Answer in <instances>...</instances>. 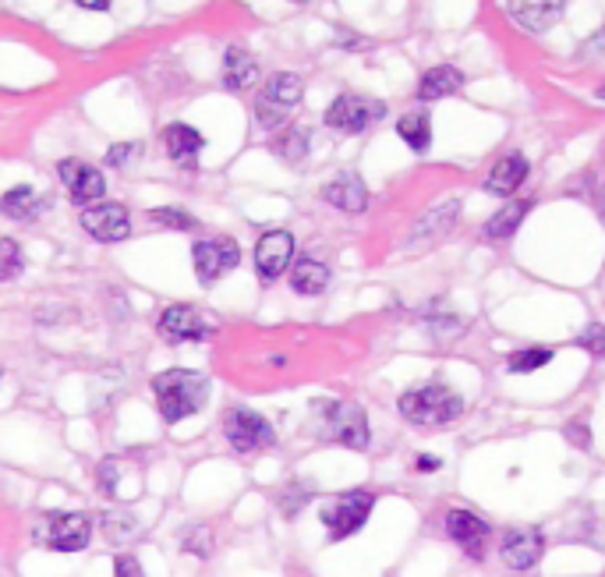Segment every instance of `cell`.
Masks as SVG:
<instances>
[{
	"mask_svg": "<svg viewBox=\"0 0 605 577\" xmlns=\"http://www.w3.org/2000/svg\"><path fill=\"white\" fill-rule=\"evenodd\" d=\"M464 86V74L454 64H439V68H428L421 74V86H418V100L433 103L443 100V96H454Z\"/></svg>",
	"mask_w": 605,
	"mask_h": 577,
	"instance_id": "23",
	"label": "cell"
},
{
	"mask_svg": "<svg viewBox=\"0 0 605 577\" xmlns=\"http://www.w3.org/2000/svg\"><path fill=\"white\" fill-rule=\"evenodd\" d=\"M149 220H152V223H160V227H170V230H191V227H199V223H195V217L185 213V209H178V206H160V209H152Z\"/></svg>",
	"mask_w": 605,
	"mask_h": 577,
	"instance_id": "29",
	"label": "cell"
},
{
	"mask_svg": "<svg viewBox=\"0 0 605 577\" xmlns=\"http://www.w3.org/2000/svg\"><path fill=\"white\" fill-rule=\"evenodd\" d=\"M553 348H524V351H514L510 358H506V369L510 372H538L542 365L553 361Z\"/></svg>",
	"mask_w": 605,
	"mask_h": 577,
	"instance_id": "28",
	"label": "cell"
},
{
	"mask_svg": "<svg viewBox=\"0 0 605 577\" xmlns=\"http://www.w3.org/2000/svg\"><path fill=\"white\" fill-rule=\"evenodd\" d=\"M457 213H460V199H446V202H439V206L433 209V213H425L421 223L415 227L411 245H415V248H425V245H433V241L446 238V235H450L454 220H457Z\"/></svg>",
	"mask_w": 605,
	"mask_h": 577,
	"instance_id": "19",
	"label": "cell"
},
{
	"mask_svg": "<svg viewBox=\"0 0 605 577\" xmlns=\"http://www.w3.org/2000/svg\"><path fill=\"white\" fill-rule=\"evenodd\" d=\"M78 8H86V11H107L113 0H75Z\"/></svg>",
	"mask_w": 605,
	"mask_h": 577,
	"instance_id": "36",
	"label": "cell"
},
{
	"mask_svg": "<svg viewBox=\"0 0 605 577\" xmlns=\"http://www.w3.org/2000/svg\"><path fill=\"white\" fill-rule=\"evenodd\" d=\"M22 273V248L14 238H0V280H11Z\"/></svg>",
	"mask_w": 605,
	"mask_h": 577,
	"instance_id": "30",
	"label": "cell"
},
{
	"mask_svg": "<svg viewBox=\"0 0 605 577\" xmlns=\"http://www.w3.org/2000/svg\"><path fill=\"white\" fill-rule=\"evenodd\" d=\"M295 4H308V0H295Z\"/></svg>",
	"mask_w": 605,
	"mask_h": 577,
	"instance_id": "38",
	"label": "cell"
},
{
	"mask_svg": "<svg viewBox=\"0 0 605 577\" xmlns=\"http://www.w3.org/2000/svg\"><path fill=\"white\" fill-rule=\"evenodd\" d=\"M577 344L588 355H595V358H605V326H598V322H592L588 330H584L581 337H577Z\"/></svg>",
	"mask_w": 605,
	"mask_h": 577,
	"instance_id": "32",
	"label": "cell"
},
{
	"mask_svg": "<svg viewBox=\"0 0 605 577\" xmlns=\"http://www.w3.org/2000/svg\"><path fill=\"white\" fill-rule=\"evenodd\" d=\"M415 468H418V471H439V468H443V460L433 457V454H418V457H415Z\"/></svg>",
	"mask_w": 605,
	"mask_h": 577,
	"instance_id": "35",
	"label": "cell"
},
{
	"mask_svg": "<svg viewBox=\"0 0 605 577\" xmlns=\"http://www.w3.org/2000/svg\"><path fill=\"white\" fill-rule=\"evenodd\" d=\"M82 230L92 235L96 241L113 245L131 235V217L121 202H96V206L82 209Z\"/></svg>",
	"mask_w": 605,
	"mask_h": 577,
	"instance_id": "12",
	"label": "cell"
},
{
	"mask_svg": "<svg viewBox=\"0 0 605 577\" xmlns=\"http://www.w3.org/2000/svg\"><path fill=\"white\" fill-rule=\"evenodd\" d=\"M602 196H605V191H602ZM602 209H605V206H602Z\"/></svg>",
	"mask_w": 605,
	"mask_h": 577,
	"instance_id": "40",
	"label": "cell"
},
{
	"mask_svg": "<svg viewBox=\"0 0 605 577\" xmlns=\"http://www.w3.org/2000/svg\"><path fill=\"white\" fill-rule=\"evenodd\" d=\"M308 139H311L308 128L295 125V128L280 131V139L272 142V152H277V157L287 160V163H301L308 157Z\"/></svg>",
	"mask_w": 605,
	"mask_h": 577,
	"instance_id": "27",
	"label": "cell"
},
{
	"mask_svg": "<svg viewBox=\"0 0 605 577\" xmlns=\"http://www.w3.org/2000/svg\"><path fill=\"white\" fill-rule=\"evenodd\" d=\"M446 535H450V543L464 549L472 560H485V553H489V543H493V528L485 525L475 510H464V507H454L446 514Z\"/></svg>",
	"mask_w": 605,
	"mask_h": 577,
	"instance_id": "11",
	"label": "cell"
},
{
	"mask_svg": "<svg viewBox=\"0 0 605 577\" xmlns=\"http://www.w3.org/2000/svg\"><path fill=\"white\" fill-rule=\"evenodd\" d=\"M542 553H545V535L538 528H510L499 543V560L510 570L538 567Z\"/></svg>",
	"mask_w": 605,
	"mask_h": 577,
	"instance_id": "15",
	"label": "cell"
},
{
	"mask_svg": "<svg viewBox=\"0 0 605 577\" xmlns=\"http://www.w3.org/2000/svg\"><path fill=\"white\" fill-rule=\"evenodd\" d=\"M528 181V160L520 157V152H510V157H503L496 167L489 181H485V188L493 191V196H514V191Z\"/></svg>",
	"mask_w": 605,
	"mask_h": 577,
	"instance_id": "22",
	"label": "cell"
},
{
	"mask_svg": "<svg viewBox=\"0 0 605 577\" xmlns=\"http://www.w3.org/2000/svg\"><path fill=\"white\" fill-rule=\"evenodd\" d=\"M567 439H571L574 447H581V450H588V447H592L588 426H567Z\"/></svg>",
	"mask_w": 605,
	"mask_h": 577,
	"instance_id": "34",
	"label": "cell"
},
{
	"mask_svg": "<svg viewBox=\"0 0 605 577\" xmlns=\"http://www.w3.org/2000/svg\"><path fill=\"white\" fill-rule=\"evenodd\" d=\"M373 507H376V493H368V489L340 493L337 499H329L323 507V525H326L329 538L344 543V538L358 535L368 525V517H373Z\"/></svg>",
	"mask_w": 605,
	"mask_h": 577,
	"instance_id": "5",
	"label": "cell"
},
{
	"mask_svg": "<svg viewBox=\"0 0 605 577\" xmlns=\"http://www.w3.org/2000/svg\"><path fill=\"white\" fill-rule=\"evenodd\" d=\"M323 199L329 206L344 209V213H361L368 206V188L358 175H337L334 181L323 185Z\"/></svg>",
	"mask_w": 605,
	"mask_h": 577,
	"instance_id": "18",
	"label": "cell"
},
{
	"mask_svg": "<svg viewBox=\"0 0 605 577\" xmlns=\"http://www.w3.org/2000/svg\"><path fill=\"white\" fill-rule=\"evenodd\" d=\"M0 376H4V369H0Z\"/></svg>",
	"mask_w": 605,
	"mask_h": 577,
	"instance_id": "39",
	"label": "cell"
},
{
	"mask_svg": "<svg viewBox=\"0 0 605 577\" xmlns=\"http://www.w3.org/2000/svg\"><path fill=\"white\" fill-rule=\"evenodd\" d=\"M61 181H65V188H68V196H71V202L75 206H96V202H103V196H107V181H103V175L96 167H89L86 160H61Z\"/></svg>",
	"mask_w": 605,
	"mask_h": 577,
	"instance_id": "14",
	"label": "cell"
},
{
	"mask_svg": "<svg viewBox=\"0 0 605 577\" xmlns=\"http://www.w3.org/2000/svg\"><path fill=\"white\" fill-rule=\"evenodd\" d=\"M139 157H142V142H117L107 149L103 163L113 170H125V167H131V160H139Z\"/></svg>",
	"mask_w": 605,
	"mask_h": 577,
	"instance_id": "31",
	"label": "cell"
},
{
	"mask_svg": "<svg viewBox=\"0 0 605 577\" xmlns=\"http://www.w3.org/2000/svg\"><path fill=\"white\" fill-rule=\"evenodd\" d=\"M259 82V61L241 47H230L224 53V86L230 92H245Z\"/></svg>",
	"mask_w": 605,
	"mask_h": 577,
	"instance_id": "20",
	"label": "cell"
},
{
	"mask_svg": "<svg viewBox=\"0 0 605 577\" xmlns=\"http://www.w3.org/2000/svg\"><path fill=\"white\" fill-rule=\"evenodd\" d=\"M39 538H43L47 546L61 549V553H78L89 546L92 538V521L86 514H47L43 525H39Z\"/></svg>",
	"mask_w": 605,
	"mask_h": 577,
	"instance_id": "9",
	"label": "cell"
},
{
	"mask_svg": "<svg viewBox=\"0 0 605 577\" xmlns=\"http://www.w3.org/2000/svg\"><path fill=\"white\" fill-rule=\"evenodd\" d=\"M113 577H146V570H142L139 560H135V556L121 553V556L113 560Z\"/></svg>",
	"mask_w": 605,
	"mask_h": 577,
	"instance_id": "33",
	"label": "cell"
},
{
	"mask_svg": "<svg viewBox=\"0 0 605 577\" xmlns=\"http://www.w3.org/2000/svg\"><path fill=\"white\" fill-rule=\"evenodd\" d=\"M301 96H305V82L298 79V74H290V71L272 74V79L262 86L259 100H256V121H259V128L280 131L290 121L295 107L301 103Z\"/></svg>",
	"mask_w": 605,
	"mask_h": 577,
	"instance_id": "4",
	"label": "cell"
},
{
	"mask_svg": "<svg viewBox=\"0 0 605 577\" xmlns=\"http://www.w3.org/2000/svg\"><path fill=\"white\" fill-rule=\"evenodd\" d=\"M238 262H241V248L234 238H206L191 248L195 277H199L206 287H212L224 273H230V269H238Z\"/></svg>",
	"mask_w": 605,
	"mask_h": 577,
	"instance_id": "8",
	"label": "cell"
},
{
	"mask_svg": "<svg viewBox=\"0 0 605 577\" xmlns=\"http://www.w3.org/2000/svg\"><path fill=\"white\" fill-rule=\"evenodd\" d=\"M598 100H605V89H598Z\"/></svg>",
	"mask_w": 605,
	"mask_h": 577,
	"instance_id": "37",
	"label": "cell"
},
{
	"mask_svg": "<svg viewBox=\"0 0 605 577\" xmlns=\"http://www.w3.org/2000/svg\"><path fill=\"white\" fill-rule=\"evenodd\" d=\"M224 436H227V444L238 454L266 450V447H272V439H277V432H272L269 421L259 411H248V408H230L227 411Z\"/></svg>",
	"mask_w": 605,
	"mask_h": 577,
	"instance_id": "7",
	"label": "cell"
},
{
	"mask_svg": "<svg viewBox=\"0 0 605 577\" xmlns=\"http://www.w3.org/2000/svg\"><path fill=\"white\" fill-rule=\"evenodd\" d=\"M316 418H319V432L326 439H334L340 447L350 450H365L368 447V418L358 404L347 400H316Z\"/></svg>",
	"mask_w": 605,
	"mask_h": 577,
	"instance_id": "3",
	"label": "cell"
},
{
	"mask_svg": "<svg viewBox=\"0 0 605 577\" xmlns=\"http://www.w3.org/2000/svg\"><path fill=\"white\" fill-rule=\"evenodd\" d=\"M290 287L305 298H316L329 287V266L316 262V259H298L295 269H290Z\"/></svg>",
	"mask_w": 605,
	"mask_h": 577,
	"instance_id": "24",
	"label": "cell"
},
{
	"mask_svg": "<svg viewBox=\"0 0 605 577\" xmlns=\"http://www.w3.org/2000/svg\"><path fill=\"white\" fill-rule=\"evenodd\" d=\"M290 262H295V238L287 230H266L256 245V269H259V280L272 283L280 280Z\"/></svg>",
	"mask_w": 605,
	"mask_h": 577,
	"instance_id": "13",
	"label": "cell"
},
{
	"mask_svg": "<svg viewBox=\"0 0 605 577\" xmlns=\"http://www.w3.org/2000/svg\"><path fill=\"white\" fill-rule=\"evenodd\" d=\"M152 394H156V408L167 426H178V421L199 415L209 400V379L202 372L191 369H170L152 379Z\"/></svg>",
	"mask_w": 605,
	"mask_h": 577,
	"instance_id": "1",
	"label": "cell"
},
{
	"mask_svg": "<svg viewBox=\"0 0 605 577\" xmlns=\"http://www.w3.org/2000/svg\"><path fill=\"white\" fill-rule=\"evenodd\" d=\"M397 135L411 146L415 152H425L428 142H433V118H428V110H415V113H404L397 121Z\"/></svg>",
	"mask_w": 605,
	"mask_h": 577,
	"instance_id": "26",
	"label": "cell"
},
{
	"mask_svg": "<svg viewBox=\"0 0 605 577\" xmlns=\"http://www.w3.org/2000/svg\"><path fill=\"white\" fill-rule=\"evenodd\" d=\"M528 209H532V199H517L510 206H503L499 213L485 223L482 235L489 238V241H506V238H514V230L524 223V217H528Z\"/></svg>",
	"mask_w": 605,
	"mask_h": 577,
	"instance_id": "25",
	"label": "cell"
},
{
	"mask_svg": "<svg viewBox=\"0 0 605 577\" xmlns=\"http://www.w3.org/2000/svg\"><path fill=\"white\" fill-rule=\"evenodd\" d=\"M160 139L167 146V157L178 163V167H185V170H191L195 163H199V152L206 146L202 131L191 128V125H181V121L178 125H167Z\"/></svg>",
	"mask_w": 605,
	"mask_h": 577,
	"instance_id": "17",
	"label": "cell"
},
{
	"mask_svg": "<svg viewBox=\"0 0 605 577\" xmlns=\"http://www.w3.org/2000/svg\"><path fill=\"white\" fill-rule=\"evenodd\" d=\"M43 209H47V199L29 185H18V188H11V191L0 196V213L11 217V220L32 223L36 217H43Z\"/></svg>",
	"mask_w": 605,
	"mask_h": 577,
	"instance_id": "21",
	"label": "cell"
},
{
	"mask_svg": "<svg viewBox=\"0 0 605 577\" xmlns=\"http://www.w3.org/2000/svg\"><path fill=\"white\" fill-rule=\"evenodd\" d=\"M156 330L170 344H191V340H209L217 334V326L199 309H191V305H170V309H163L160 319H156Z\"/></svg>",
	"mask_w": 605,
	"mask_h": 577,
	"instance_id": "10",
	"label": "cell"
},
{
	"mask_svg": "<svg viewBox=\"0 0 605 577\" xmlns=\"http://www.w3.org/2000/svg\"><path fill=\"white\" fill-rule=\"evenodd\" d=\"M383 118H386V103L373 100V96H361V92H344L326 110V125L344 135H361Z\"/></svg>",
	"mask_w": 605,
	"mask_h": 577,
	"instance_id": "6",
	"label": "cell"
},
{
	"mask_svg": "<svg viewBox=\"0 0 605 577\" xmlns=\"http://www.w3.org/2000/svg\"><path fill=\"white\" fill-rule=\"evenodd\" d=\"M397 408L407 421H415L421 429H443L464 415V397L443 387V382H425V387L400 394Z\"/></svg>",
	"mask_w": 605,
	"mask_h": 577,
	"instance_id": "2",
	"label": "cell"
},
{
	"mask_svg": "<svg viewBox=\"0 0 605 577\" xmlns=\"http://www.w3.org/2000/svg\"><path fill=\"white\" fill-rule=\"evenodd\" d=\"M563 8H567V0H506V11H510V18L528 32L553 29L563 18Z\"/></svg>",
	"mask_w": 605,
	"mask_h": 577,
	"instance_id": "16",
	"label": "cell"
}]
</instances>
